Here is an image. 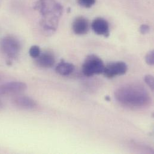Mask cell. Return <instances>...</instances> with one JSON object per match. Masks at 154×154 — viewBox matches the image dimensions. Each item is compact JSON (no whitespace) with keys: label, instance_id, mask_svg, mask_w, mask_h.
<instances>
[{"label":"cell","instance_id":"1","mask_svg":"<svg viewBox=\"0 0 154 154\" xmlns=\"http://www.w3.org/2000/svg\"><path fill=\"white\" fill-rule=\"evenodd\" d=\"M115 97L120 104L131 108L143 107L148 106L151 101L147 91L136 85L119 87L115 92Z\"/></svg>","mask_w":154,"mask_h":154},{"label":"cell","instance_id":"2","mask_svg":"<svg viewBox=\"0 0 154 154\" xmlns=\"http://www.w3.org/2000/svg\"><path fill=\"white\" fill-rule=\"evenodd\" d=\"M43 16L41 25L47 31H54L63 13V7L55 0H38L35 6Z\"/></svg>","mask_w":154,"mask_h":154},{"label":"cell","instance_id":"3","mask_svg":"<svg viewBox=\"0 0 154 154\" xmlns=\"http://www.w3.org/2000/svg\"><path fill=\"white\" fill-rule=\"evenodd\" d=\"M105 65L102 60L95 55L87 56L82 65V72L88 77L103 74Z\"/></svg>","mask_w":154,"mask_h":154},{"label":"cell","instance_id":"4","mask_svg":"<svg viewBox=\"0 0 154 154\" xmlns=\"http://www.w3.org/2000/svg\"><path fill=\"white\" fill-rule=\"evenodd\" d=\"M0 50L8 58L14 59L19 54L20 50V43L12 36H6L2 38L0 42Z\"/></svg>","mask_w":154,"mask_h":154},{"label":"cell","instance_id":"5","mask_svg":"<svg viewBox=\"0 0 154 154\" xmlns=\"http://www.w3.org/2000/svg\"><path fill=\"white\" fill-rule=\"evenodd\" d=\"M128 70V66L122 61L112 62L105 66L103 74L109 79L125 75Z\"/></svg>","mask_w":154,"mask_h":154},{"label":"cell","instance_id":"6","mask_svg":"<svg viewBox=\"0 0 154 154\" xmlns=\"http://www.w3.org/2000/svg\"><path fill=\"white\" fill-rule=\"evenodd\" d=\"M27 88L26 83L22 82H10L0 85V95L17 94L25 91Z\"/></svg>","mask_w":154,"mask_h":154},{"label":"cell","instance_id":"7","mask_svg":"<svg viewBox=\"0 0 154 154\" xmlns=\"http://www.w3.org/2000/svg\"><path fill=\"white\" fill-rule=\"evenodd\" d=\"M91 27L94 32L97 35L104 37H108L110 35L109 24L106 19L102 17L95 19L91 24Z\"/></svg>","mask_w":154,"mask_h":154},{"label":"cell","instance_id":"8","mask_svg":"<svg viewBox=\"0 0 154 154\" xmlns=\"http://www.w3.org/2000/svg\"><path fill=\"white\" fill-rule=\"evenodd\" d=\"M14 104L23 109L32 110L37 107L36 102L30 97L26 96H19L13 99Z\"/></svg>","mask_w":154,"mask_h":154},{"label":"cell","instance_id":"9","mask_svg":"<svg viewBox=\"0 0 154 154\" xmlns=\"http://www.w3.org/2000/svg\"><path fill=\"white\" fill-rule=\"evenodd\" d=\"M36 63L38 66L43 68H51L54 66L55 63V58L53 54L49 52H45L40 54L36 58Z\"/></svg>","mask_w":154,"mask_h":154},{"label":"cell","instance_id":"10","mask_svg":"<svg viewBox=\"0 0 154 154\" xmlns=\"http://www.w3.org/2000/svg\"><path fill=\"white\" fill-rule=\"evenodd\" d=\"M73 30L77 35H84L89 31V23L88 20L82 16L77 17L73 23Z\"/></svg>","mask_w":154,"mask_h":154},{"label":"cell","instance_id":"11","mask_svg":"<svg viewBox=\"0 0 154 154\" xmlns=\"http://www.w3.org/2000/svg\"><path fill=\"white\" fill-rule=\"evenodd\" d=\"M75 66L70 63L61 61L56 67V72L64 76H67L71 75L75 70Z\"/></svg>","mask_w":154,"mask_h":154},{"label":"cell","instance_id":"12","mask_svg":"<svg viewBox=\"0 0 154 154\" xmlns=\"http://www.w3.org/2000/svg\"><path fill=\"white\" fill-rule=\"evenodd\" d=\"M41 54V51L38 46L34 45L30 48L29 51V54L31 57L33 58H37Z\"/></svg>","mask_w":154,"mask_h":154},{"label":"cell","instance_id":"13","mask_svg":"<svg viewBox=\"0 0 154 154\" xmlns=\"http://www.w3.org/2000/svg\"><path fill=\"white\" fill-rule=\"evenodd\" d=\"M96 0H78V3L82 7L85 8H90L95 3Z\"/></svg>","mask_w":154,"mask_h":154},{"label":"cell","instance_id":"14","mask_svg":"<svg viewBox=\"0 0 154 154\" xmlns=\"http://www.w3.org/2000/svg\"><path fill=\"white\" fill-rule=\"evenodd\" d=\"M144 80L145 83L148 85V86L151 89L152 91L154 89V79L152 75H148L144 77Z\"/></svg>","mask_w":154,"mask_h":154},{"label":"cell","instance_id":"15","mask_svg":"<svg viewBox=\"0 0 154 154\" xmlns=\"http://www.w3.org/2000/svg\"><path fill=\"white\" fill-rule=\"evenodd\" d=\"M146 63L149 66H153L154 64V51H151L149 52L145 57Z\"/></svg>","mask_w":154,"mask_h":154},{"label":"cell","instance_id":"16","mask_svg":"<svg viewBox=\"0 0 154 154\" xmlns=\"http://www.w3.org/2000/svg\"><path fill=\"white\" fill-rule=\"evenodd\" d=\"M149 31V26L148 25L143 24L140 27V31L142 34H147Z\"/></svg>","mask_w":154,"mask_h":154},{"label":"cell","instance_id":"17","mask_svg":"<svg viewBox=\"0 0 154 154\" xmlns=\"http://www.w3.org/2000/svg\"><path fill=\"white\" fill-rule=\"evenodd\" d=\"M1 106V101H0V107Z\"/></svg>","mask_w":154,"mask_h":154}]
</instances>
